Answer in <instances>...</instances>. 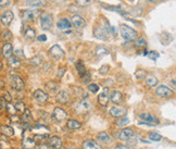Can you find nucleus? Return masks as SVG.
I'll return each mask as SVG.
<instances>
[{
    "label": "nucleus",
    "mask_w": 176,
    "mask_h": 149,
    "mask_svg": "<svg viewBox=\"0 0 176 149\" xmlns=\"http://www.w3.org/2000/svg\"><path fill=\"white\" fill-rule=\"evenodd\" d=\"M127 144L131 145V146H135L136 144H137V138H136L135 136H131L129 139H127Z\"/></svg>",
    "instance_id": "nucleus-46"
},
{
    "label": "nucleus",
    "mask_w": 176,
    "mask_h": 149,
    "mask_svg": "<svg viewBox=\"0 0 176 149\" xmlns=\"http://www.w3.org/2000/svg\"><path fill=\"white\" fill-rule=\"evenodd\" d=\"M148 136H149V139H151L152 141H160L162 139V136L158 133H155V132H150Z\"/></svg>",
    "instance_id": "nucleus-34"
},
{
    "label": "nucleus",
    "mask_w": 176,
    "mask_h": 149,
    "mask_svg": "<svg viewBox=\"0 0 176 149\" xmlns=\"http://www.w3.org/2000/svg\"><path fill=\"white\" fill-rule=\"evenodd\" d=\"M32 119V113H31V111L28 110V109H26L25 111H24V113H23V120L24 121H28V120H31Z\"/></svg>",
    "instance_id": "nucleus-40"
},
{
    "label": "nucleus",
    "mask_w": 176,
    "mask_h": 149,
    "mask_svg": "<svg viewBox=\"0 0 176 149\" xmlns=\"http://www.w3.org/2000/svg\"><path fill=\"white\" fill-rule=\"evenodd\" d=\"M70 100V97H68V94L65 91H61L58 93L57 95V101L60 102V104H66Z\"/></svg>",
    "instance_id": "nucleus-21"
},
{
    "label": "nucleus",
    "mask_w": 176,
    "mask_h": 149,
    "mask_svg": "<svg viewBox=\"0 0 176 149\" xmlns=\"http://www.w3.org/2000/svg\"><path fill=\"white\" fill-rule=\"evenodd\" d=\"M14 106H15V108H16V111H18V112L24 113V111L26 110L25 104H24V102H22V101H18Z\"/></svg>",
    "instance_id": "nucleus-35"
},
{
    "label": "nucleus",
    "mask_w": 176,
    "mask_h": 149,
    "mask_svg": "<svg viewBox=\"0 0 176 149\" xmlns=\"http://www.w3.org/2000/svg\"><path fill=\"white\" fill-rule=\"evenodd\" d=\"M158 78L154 76V75H149V76L146 78V84L148 87L150 88H152V87H155V86L158 85Z\"/></svg>",
    "instance_id": "nucleus-26"
},
{
    "label": "nucleus",
    "mask_w": 176,
    "mask_h": 149,
    "mask_svg": "<svg viewBox=\"0 0 176 149\" xmlns=\"http://www.w3.org/2000/svg\"><path fill=\"white\" fill-rule=\"evenodd\" d=\"M66 126H68V128H70V130H78V128L81 127V122H78L77 120L70 119V120H68V122H66Z\"/></svg>",
    "instance_id": "nucleus-25"
},
{
    "label": "nucleus",
    "mask_w": 176,
    "mask_h": 149,
    "mask_svg": "<svg viewBox=\"0 0 176 149\" xmlns=\"http://www.w3.org/2000/svg\"><path fill=\"white\" fill-rule=\"evenodd\" d=\"M29 63L32 64V65H34V67H39V65L42 63V58H41L40 56H35V57L31 58Z\"/></svg>",
    "instance_id": "nucleus-32"
},
{
    "label": "nucleus",
    "mask_w": 176,
    "mask_h": 149,
    "mask_svg": "<svg viewBox=\"0 0 176 149\" xmlns=\"http://www.w3.org/2000/svg\"><path fill=\"white\" fill-rule=\"evenodd\" d=\"M33 96H34V98H35L37 102H39L41 104H46L48 101V99H49V95L47 93H45L42 89H36V91H34Z\"/></svg>",
    "instance_id": "nucleus-5"
},
{
    "label": "nucleus",
    "mask_w": 176,
    "mask_h": 149,
    "mask_svg": "<svg viewBox=\"0 0 176 149\" xmlns=\"http://www.w3.org/2000/svg\"><path fill=\"white\" fill-rule=\"evenodd\" d=\"M49 52H50V56H51L52 58L58 59V60H59V59H61L64 56V51L61 49V48H60L58 45L52 46V47L50 48Z\"/></svg>",
    "instance_id": "nucleus-13"
},
{
    "label": "nucleus",
    "mask_w": 176,
    "mask_h": 149,
    "mask_svg": "<svg viewBox=\"0 0 176 149\" xmlns=\"http://www.w3.org/2000/svg\"><path fill=\"white\" fill-rule=\"evenodd\" d=\"M88 91L92 93V94H96L97 91H99V86L97 85V84H90V85L88 86Z\"/></svg>",
    "instance_id": "nucleus-39"
},
{
    "label": "nucleus",
    "mask_w": 176,
    "mask_h": 149,
    "mask_svg": "<svg viewBox=\"0 0 176 149\" xmlns=\"http://www.w3.org/2000/svg\"><path fill=\"white\" fill-rule=\"evenodd\" d=\"M135 46L136 47H144L146 46V41L144 38H138L135 41Z\"/></svg>",
    "instance_id": "nucleus-43"
},
{
    "label": "nucleus",
    "mask_w": 176,
    "mask_h": 149,
    "mask_svg": "<svg viewBox=\"0 0 176 149\" xmlns=\"http://www.w3.org/2000/svg\"><path fill=\"white\" fill-rule=\"evenodd\" d=\"M13 18L14 15L13 13H12V11L8 10V11H5V13L1 15V23H2L5 26H9L10 24H11V22L13 21Z\"/></svg>",
    "instance_id": "nucleus-15"
},
{
    "label": "nucleus",
    "mask_w": 176,
    "mask_h": 149,
    "mask_svg": "<svg viewBox=\"0 0 176 149\" xmlns=\"http://www.w3.org/2000/svg\"><path fill=\"white\" fill-rule=\"evenodd\" d=\"M149 2H155V1H159V0H148Z\"/></svg>",
    "instance_id": "nucleus-56"
},
{
    "label": "nucleus",
    "mask_w": 176,
    "mask_h": 149,
    "mask_svg": "<svg viewBox=\"0 0 176 149\" xmlns=\"http://www.w3.org/2000/svg\"><path fill=\"white\" fill-rule=\"evenodd\" d=\"M3 97H5V99L7 100V102H11V101H12V96L10 95L9 91H5V93H3Z\"/></svg>",
    "instance_id": "nucleus-47"
},
{
    "label": "nucleus",
    "mask_w": 176,
    "mask_h": 149,
    "mask_svg": "<svg viewBox=\"0 0 176 149\" xmlns=\"http://www.w3.org/2000/svg\"><path fill=\"white\" fill-rule=\"evenodd\" d=\"M97 138L100 140V141H102V143H105V144H109V143H111V136L109 135L108 133H105V132H100L97 134Z\"/></svg>",
    "instance_id": "nucleus-23"
},
{
    "label": "nucleus",
    "mask_w": 176,
    "mask_h": 149,
    "mask_svg": "<svg viewBox=\"0 0 176 149\" xmlns=\"http://www.w3.org/2000/svg\"><path fill=\"white\" fill-rule=\"evenodd\" d=\"M1 133H2V135H5L7 137H12L15 134L14 130L9 125H2L1 126Z\"/></svg>",
    "instance_id": "nucleus-24"
},
{
    "label": "nucleus",
    "mask_w": 176,
    "mask_h": 149,
    "mask_svg": "<svg viewBox=\"0 0 176 149\" xmlns=\"http://www.w3.org/2000/svg\"><path fill=\"white\" fill-rule=\"evenodd\" d=\"M148 58L151 59V60H153V61H155V60L159 58V54L157 51H150L149 54H148Z\"/></svg>",
    "instance_id": "nucleus-44"
},
{
    "label": "nucleus",
    "mask_w": 176,
    "mask_h": 149,
    "mask_svg": "<svg viewBox=\"0 0 176 149\" xmlns=\"http://www.w3.org/2000/svg\"><path fill=\"white\" fill-rule=\"evenodd\" d=\"M75 68H76L77 73H78L81 76L86 72L85 65H84V63H83V61H81V60H78V61H77L76 64H75Z\"/></svg>",
    "instance_id": "nucleus-30"
},
{
    "label": "nucleus",
    "mask_w": 176,
    "mask_h": 149,
    "mask_svg": "<svg viewBox=\"0 0 176 149\" xmlns=\"http://www.w3.org/2000/svg\"><path fill=\"white\" fill-rule=\"evenodd\" d=\"M11 86H12V88H13L14 91H21L24 89L25 84H24V82H23V80L21 77L14 75V76L11 77Z\"/></svg>",
    "instance_id": "nucleus-6"
},
{
    "label": "nucleus",
    "mask_w": 176,
    "mask_h": 149,
    "mask_svg": "<svg viewBox=\"0 0 176 149\" xmlns=\"http://www.w3.org/2000/svg\"><path fill=\"white\" fill-rule=\"evenodd\" d=\"M37 39L39 41H47V37H46V35H39V36L37 37Z\"/></svg>",
    "instance_id": "nucleus-53"
},
{
    "label": "nucleus",
    "mask_w": 176,
    "mask_h": 149,
    "mask_svg": "<svg viewBox=\"0 0 176 149\" xmlns=\"http://www.w3.org/2000/svg\"><path fill=\"white\" fill-rule=\"evenodd\" d=\"M71 22H72L73 26L77 27V28H81V27L86 26L85 20L81 18V16H79V15H77V14L73 15L72 18H71Z\"/></svg>",
    "instance_id": "nucleus-16"
},
{
    "label": "nucleus",
    "mask_w": 176,
    "mask_h": 149,
    "mask_svg": "<svg viewBox=\"0 0 176 149\" xmlns=\"http://www.w3.org/2000/svg\"><path fill=\"white\" fill-rule=\"evenodd\" d=\"M131 136H134V131L131 130V127H127V128H123L122 131L118 133V139L123 140V141H126L127 139H129Z\"/></svg>",
    "instance_id": "nucleus-10"
},
{
    "label": "nucleus",
    "mask_w": 176,
    "mask_h": 149,
    "mask_svg": "<svg viewBox=\"0 0 176 149\" xmlns=\"http://www.w3.org/2000/svg\"><path fill=\"white\" fill-rule=\"evenodd\" d=\"M128 123H129V119H128V117H116L115 125L118 127H124V126H126Z\"/></svg>",
    "instance_id": "nucleus-28"
},
{
    "label": "nucleus",
    "mask_w": 176,
    "mask_h": 149,
    "mask_svg": "<svg viewBox=\"0 0 176 149\" xmlns=\"http://www.w3.org/2000/svg\"><path fill=\"white\" fill-rule=\"evenodd\" d=\"M139 117L140 119L144 121V122H141L140 124H144V125H148V126H153V125L159 124L158 117H155L154 115L150 114V113H141Z\"/></svg>",
    "instance_id": "nucleus-3"
},
{
    "label": "nucleus",
    "mask_w": 176,
    "mask_h": 149,
    "mask_svg": "<svg viewBox=\"0 0 176 149\" xmlns=\"http://www.w3.org/2000/svg\"><path fill=\"white\" fill-rule=\"evenodd\" d=\"M57 26L61 31H68V30H70L72 27V22L68 21V19H61V20H59Z\"/></svg>",
    "instance_id": "nucleus-17"
},
{
    "label": "nucleus",
    "mask_w": 176,
    "mask_h": 149,
    "mask_svg": "<svg viewBox=\"0 0 176 149\" xmlns=\"http://www.w3.org/2000/svg\"><path fill=\"white\" fill-rule=\"evenodd\" d=\"M10 5V0H0V5L1 8H5Z\"/></svg>",
    "instance_id": "nucleus-48"
},
{
    "label": "nucleus",
    "mask_w": 176,
    "mask_h": 149,
    "mask_svg": "<svg viewBox=\"0 0 176 149\" xmlns=\"http://www.w3.org/2000/svg\"><path fill=\"white\" fill-rule=\"evenodd\" d=\"M76 2L81 5H89V3H90V0H76Z\"/></svg>",
    "instance_id": "nucleus-49"
},
{
    "label": "nucleus",
    "mask_w": 176,
    "mask_h": 149,
    "mask_svg": "<svg viewBox=\"0 0 176 149\" xmlns=\"http://www.w3.org/2000/svg\"><path fill=\"white\" fill-rule=\"evenodd\" d=\"M5 110L8 111V112L12 115V114H15V112H16V108H15V106L14 104H12L11 102H9V104H7V108H5Z\"/></svg>",
    "instance_id": "nucleus-37"
},
{
    "label": "nucleus",
    "mask_w": 176,
    "mask_h": 149,
    "mask_svg": "<svg viewBox=\"0 0 176 149\" xmlns=\"http://www.w3.org/2000/svg\"><path fill=\"white\" fill-rule=\"evenodd\" d=\"M135 76L136 78H138V80H142V78H144V76H146V72H144V70H137L135 72Z\"/></svg>",
    "instance_id": "nucleus-38"
},
{
    "label": "nucleus",
    "mask_w": 176,
    "mask_h": 149,
    "mask_svg": "<svg viewBox=\"0 0 176 149\" xmlns=\"http://www.w3.org/2000/svg\"><path fill=\"white\" fill-rule=\"evenodd\" d=\"M45 87H46V89L49 91L50 93H54V91L58 89V84L53 81H49L46 83Z\"/></svg>",
    "instance_id": "nucleus-29"
},
{
    "label": "nucleus",
    "mask_w": 176,
    "mask_h": 149,
    "mask_svg": "<svg viewBox=\"0 0 176 149\" xmlns=\"http://www.w3.org/2000/svg\"><path fill=\"white\" fill-rule=\"evenodd\" d=\"M110 100L112 101L113 104H121L123 101V95L121 91H113L111 96H110Z\"/></svg>",
    "instance_id": "nucleus-20"
},
{
    "label": "nucleus",
    "mask_w": 176,
    "mask_h": 149,
    "mask_svg": "<svg viewBox=\"0 0 176 149\" xmlns=\"http://www.w3.org/2000/svg\"><path fill=\"white\" fill-rule=\"evenodd\" d=\"M5 108H7V100L5 99L3 96H1V98H0V109H1V111L5 110Z\"/></svg>",
    "instance_id": "nucleus-45"
},
{
    "label": "nucleus",
    "mask_w": 176,
    "mask_h": 149,
    "mask_svg": "<svg viewBox=\"0 0 176 149\" xmlns=\"http://www.w3.org/2000/svg\"><path fill=\"white\" fill-rule=\"evenodd\" d=\"M35 18V13L32 10H24L22 13V20L24 22H28V21H33Z\"/></svg>",
    "instance_id": "nucleus-22"
},
{
    "label": "nucleus",
    "mask_w": 176,
    "mask_h": 149,
    "mask_svg": "<svg viewBox=\"0 0 176 149\" xmlns=\"http://www.w3.org/2000/svg\"><path fill=\"white\" fill-rule=\"evenodd\" d=\"M8 63L11 68H16L20 65V61H18V59L16 57H14V56H11L8 58Z\"/></svg>",
    "instance_id": "nucleus-33"
},
{
    "label": "nucleus",
    "mask_w": 176,
    "mask_h": 149,
    "mask_svg": "<svg viewBox=\"0 0 176 149\" xmlns=\"http://www.w3.org/2000/svg\"><path fill=\"white\" fill-rule=\"evenodd\" d=\"M5 87V83H3V80H1V88Z\"/></svg>",
    "instance_id": "nucleus-55"
},
{
    "label": "nucleus",
    "mask_w": 176,
    "mask_h": 149,
    "mask_svg": "<svg viewBox=\"0 0 176 149\" xmlns=\"http://www.w3.org/2000/svg\"><path fill=\"white\" fill-rule=\"evenodd\" d=\"M11 37H12L11 32H5L3 33V35H2V38H3V39H10Z\"/></svg>",
    "instance_id": "nucleus-50"
},
{
    "label": "nucleus",
    "mask_w": 176,
    "mask_h": 149,
    "mask_svg": "<svg viewBox=\"0 0 176 149\" xmlns=\"http://www.w3.org/2000/svg\"><path fill=\"white\" fill-rule=\"evenodd\" d=\"M52 117L58 121V122H63L66 120V117H68V113L64 111L62 108H57L53 109V112H52Z\"/></svg>",
    "instance_id": "nucleus-9"
},
{
    "label": "nucleus",
    "mask_w": 176,
    "mask_h": 149,
    "mask_svg": "<svg viewBox=\"0 0 176 149\" xmlns=\"http://www.w3.org/2000/svg\"><path fill=\"white\" fill-rule=\"evenodd\" d=\"M127 113V109L122 106H114L109 110V114L113 117H125V114Z\"/></svg>",
    "instance_id": "nucleus-4"
},
{
    "label": "nucleus",
    "mask_w": 176,
    "mask_h": 149,
    "mask_svg": "<svg viewBox=\"0 0 176 149\" xmlns=\"http://www.w3.org/2000/svg\"><path fill=\"white\" fill-rule=\"evenodd\" d=\"M53 25V18L49 13H42L40 15V26L44 31H49Z\"/></svg>",
    "instance_id": "nucleus-2"
},
{
    "label": "nucleus",
    "mask_w": 176,
    "mask_h": 149,
    "mask_svg": "<svg viewBox=\"0 0 176 149\" xmlns=\"http://www.w3.org/2000/svg\"><path fill=\"white\" fill-rule=\"evenodd\" d=\"M10 119H11V121H12V122H18V121H20V119H18V117H16V115H15V114H12V115H11V117H10Z\"/></svg>",
    "instance_id": "nucleus-52"
},
{
    "label": "nucleus",
    "mask_w": 176,
    "mask_h": 149,
    "mask_svg": "<svg viewBox=\"0 0 176 149\" xmlns=\"http://www.w3.org/2000/svg\"><path fill=\"white\" fill-rule=\"evenodd\" d=\"M48 145L53 149H60L62 147L63 143H62V139H61L59 136H52V137H50L49 140H48Z\"/></svg>",
    "instance_id": "nucleus-14"
},
{
    "label": "nucleus",
    "mask_w": 176,
    "mask_h": 149,
    "mask_svg": "<svg viewBox=\"0 0 176 149\" xmlns=\"http://www.w3.org/2000/svg\"><path fill=\"white\" fill-rule=\"evenodd\" d=\"M94 35H95L96 38L101 39V41H105V39H108L109 36H110L108 31L102 26L95 27V30H94Z\"/></svg>",
    "instance_id": "nucleus-8"
},
{
    "label": "nucleus",
    "mask_w": 176,
    "mask_h": 149,
    "mask_svg": "<svg viewBox=\"0 0 176 149\" xmlns=\"http://www.w3.org/2000/svg\"><path fill=\"white\" fill-rule=\"evenodd\" d=\"M114 149H131V148L128 146H126V145H117Z\"/></svg>",
    "instance_id": "nucleus-51"
},
{
    "label": "nucleus",
    "mask_w": 176,
    "mask_h": 149,
    "mask_svg": "<svg viewBox=\"0 0 176 149\" xmlns=\"http://www.w3.org/2000/svg\"><path fill=\"white\" fill-rule=\"evenodd\" d=\"M25 36L29 39H34L36 37V34H35V31L32 30V28H27L26 32H25Z\"/></svg>",
    "instance_id": "nucleus-36"
},
{
    "label": "nucleus",
    "mask_w": 176,
    "mask_h": 149,
    "mask_svg": "<svg viewBox=\"0 0 176 149\" xmlns=\"http://www.w3.org/2000/svg\"><path fill=\"white\" fill-rule=\"evenodd\" d=\"M81 149H102V148H101V145L98 144L96 140L86 139L81 144Z\"/></svg>",
    "instance_id": "nucleus-12"
},
{
    "label": "nucleus",
    "mask_w": 176,
    "mask_h": 149,
    "mask_svg": "<svg viewBox=\"0 0 176 149\" xmlns=\"http://www.w3.org/2000/svg\"><path fill=\"white\" fill-rule=\"evenodd\" d=\"M155 94H157L159 97H161V98H166V97H171V96H173L174 93H173V91H172L171 88H168L167 86L161 85L157 88Z\"/></svg>",
    "instance_id": "nucleus-7"
},
{
    "label": "nucleus",
    "mask_w": 176,
    "mask_h": 149,
    "mask_svg": "<svg viewBox=\"0 0 176 149\" xmlns=\"http://www.w3.org/2000/svg\"><path fill=\"white\" fill-rule=\"evenodd\" d=\"M95 54L98 58H102L104 56L109 54V50L107 49L105 47H103V46H99V47H97V49H96L95 51Z\"/></svg>",
    "instance_id": "nucleus-27"
},
{
    "label": "nucleus",
    "mask_w": 176,
    "mask_h": 149,
    "mask_svg": "<svg viewBox=\"0 0 176 149\" xmlns=\"http://www.w3.org/2000/svg\"><path fill=\"white\" fill-rule=\"evenodd\" d=\"M109 70H110V67H109L108 64H104L102 67H100L99 73L100 74H102V75H104V74H107V73L109 72Z\"/></svg>",
    "instance_id": "nucleus-41"
},
{
    "label": "nucleus",
    "mask_w": 176,
    "mask_h": 149,
    "mask_svg": "<svg viewBox=\"0 0 176 149\" xmlns=\"http://www.w3.org/2000/svg\"><path fill=\"white\" fill-rule=\"evenodd\" d=\"M120 32H121V35H122L123 38L127 41H135L137 38V33H136L135 30H133L131 27L127 26L125 24L120 25Z\"/></svg>",
    "instance_id": "nucleus-1"
},
{
    "label": "nucleus",
    "mask_w": 176,
    "mask_h": 149,
    "mask_svg": "<svg viewBox=\"0 0 176 149\" xmlns=\"http://www.w3.org/2000/svg\"><path fill=\"white\" fill-rule=\"evenodd\" d=\"M12 52H13V46L10 43H5V45L2 46V56L5 58H9L12 56Z\"/></svg>",
    "instance_id": "nucleus-19"
},
{
    "label": "nucleus",
    "mask_w": 176,
    "mask_h": 149,
    "mask_svg": "<svg viewBox=\"0 0 176 149\" xmlns=\"http://www.w3.org/2000/svg\"><path fill=\"white\" fill-rule=\"evenodd\" d=\"M36 140L34 138H24L22 140V149H35Z\"/></svg>",
    "instance_id": "nucleus-18"
},
{
    "label": "nucleus",
    "mask_w": 176,
    "mask_h": 149,
    "mask_svg": "<svg viewBox=\"0 0 176 149\" xmlns=\"http://www.w3.org/2000/svg\"><path fill=\"white\" fill-rule=\"evenodd\" d=\"M64 71H65V69L61 68V69H60V73H57V76H58V77H62V76H63Z\"/></svg>",
    "instance_id": "nucleus-54"
},
{
    "label": "nucleus",
    "mask_w": 176,
    "mask_h": 149,
    "mask_svg": "<svg viewBox=\"0 0 176 149\" xmlns=\"http://www.w3.org/2000/svg\"><path fill=\"white\" fill-rule=\"evenodd\" d=\"M26 3L32 7H42L45 5V0H26Z\"/></svg>",
    "instance_id": "nucleus-31"
},
{
    "label": "nucleus",
    "mask_w": 176,
    "mask_h": 149,
    "mask_svg": "<svg viewBox=\"0 0 176 149\" xmlns=\"http://www.w3.org/2000/svg\"><path fill=\"white\" fill-rule=\"evenodd\" d=\"M81 77V81L84 82V83H88V82L90 81V74H89L88 71H86Z\"/></svg>",
    "instance_id": "nucleus-42"
},
{
    "label": "nucleus",
    "mask_w": 176,
    "mask_h": 149,
    "mask_svg": "<svg viewBox=\"0 0 176 149\" xmlns=\"http://www.w3.org/2000/svg\"><path fill=\"white\" fill-rule=\"evenodd\" d=\"M68 149H72V148H68Z\"/></svg>",
    "instance_id": "nucleus-57"
},
{
    "label": "nucleus",
    "mask_w": 176,
    "mask_h": 149,
    "mask_svg": "<svg viewBox=\"0 0 176 149\" xmlns=\"http://www.w3.org/2000/svg\"><path fill=\"white\" fill-rule=\"evenodd\" d=\"M109 100H110V97H109V89L105 87L103 89V93H101L99 96H98V102L101 107H107V104H109Z\"/></svg>",
    "instance_id": "nucleus-11"
}]
</instances>
